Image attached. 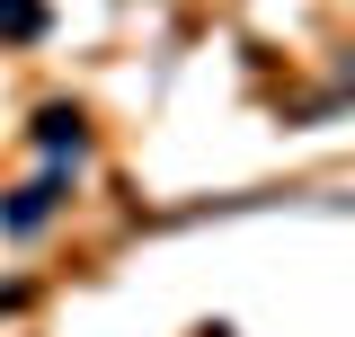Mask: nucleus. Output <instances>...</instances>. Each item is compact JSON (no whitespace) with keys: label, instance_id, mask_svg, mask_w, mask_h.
Masks as SVG:
<instances>
[{"label":"nucleus","instance_id":"obj_1","mask_svg":"<svg viewBox=\"0 0 355 337\" xmlns=\"http://www.w3.org/2000/svg\"><path fill=\"white\" fill-rule=\"evenodd\" d=\"M0 36H44V0H0Z\"/></svg>","mask_w":355,"mask_h":337}]
</instances>
